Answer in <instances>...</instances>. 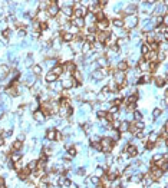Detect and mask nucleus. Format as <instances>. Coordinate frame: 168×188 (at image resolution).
<instances>
[{
    "label": "nucleus",
    "mask_w": 168,
    "mask_h": 188,
    "mask_svg": "<svg viewBox=\"0 0 168 188\" xmlns=\"http://www.w3.org/2000/svg\"><path fill=\"white\" fill-rule=\"evenodd\" d=\"M122 20H124V25L127 26V29H132V27H135V26L138 25V17H137V15L127 16V17L122 19Z\"/></svg>",
    "instance_id": "obj_1"
},
{
    "label": "nucleus",
    "mask_w": 168,
    "mask_h": 188,
    "mask_svg": "<svg viewBox=\"0 0 168 188\" xmlns=\"http://www.w3.org/2000/svg\"><path fill=\"white\" fill-rule=\"evenodd\" d=\"M112 147H114V141L111 138H103L101 141V151L103 152H111L112 151Z\"/></svg>",
    "instance_id": "obj_2"
},
{
    "label": "nucleus",
    "mask_w": 168,
    "mask_h": 188,
    "mask_svg": "<svg viewBox=\"0 0 168 188\" xmlns=\"http://www.w3.org/2000/svg\"><path fill=\"white\" fill-rule=\"evenodd\" d=\"M47 15L49 16H58L59 15V4H58V2H50L49 7H47Z\"/></svg>",
    "instance_id": "obj_3"
},
{
    "label": "nucleus",
    "mask_w": 168,
    "mask_h": 188,
    "mask_svg": "<svg viewBox=\"0 0 168 188\" xmlns=\"http://www.w3.org/2000/svg\"><path fill=\"white\" fill-rule=\"evenodd\" d=\"M105 76H106V68H101V69H98V71H93V73H92V78L96 79V80L103 79Z\"/></svg>",
    "instance_id": "obj_4"
},
{
    "label": "nucleus",
    "mask_w": 168,
    "mask_h": 188,
    "mask_svg": "<svg viewBox=\"0 0 168 188\" xmlns=\"http://www.w3.org/2000/svg\"><path fill=\"white\" fill-rule=\"evenodd\" d=\"M109 32L106 30V32H99V33L96 34V36H95V39H96V42H99V43H105L106 40H108V37H109Z\"/></svg>",
    "instance_id": "obj_5"
},
{
    "label": "nucleus",
    "mask_w": 168,
    "mask_h": 188,
    "mask_svg": "<svg viewBox=\"0 0 168 188\" xmlns=\"http://www.w3.org/2000/svg\"><path fill=\"white\" fill-rule=\"evenodd\" d=\"M108 25H109V22L106 20V19H103V20H101V22L96 23V26H95V27H96L99 32H106V29H108Z\"/></svg>",
    "instance_id": "obj_6"
},
{
    "label": "nucleus",
    "mask_w": 168,
    "mask_h": 188,
    "mask_svg": "<svg viewBox=\"0 0 168 188\" xmlns=\"http://www.w3.org/2000/svg\"><path fill=\"white\" fill-rule=\"evenodd\" d=\"M114 79H115V82L118 83V85H121L122 82H125V72H116V73H114Z\"/></svg>",
    "instance_id": "obj_7"
},
{
    "label": "nucleus",
    "mask_w": 168,
    "mask_h": 188,
    "mask_svg": "<svg viewBox=\"0 0 168 188\" xmlns=\"http://www.w3.org/2000/svg\"><path fill=\"white\" fill-rule=\"evenodd\" d=\"M127 154L129 155V157H137L138 155V149L135 145H129V147H127Z\"/></svg>",
    "instance_id": "obj_8"
},
{
    "label": "nucleus",
    "mask_w": 168,
    "mask_h": 188,
    "mask_svg": "<svg viewBox=\"0 0 168 188\" xmlns=\"http://www.w3.org/2000/svg\"><path fill=\"white\" fill-rule=\"evenodd\" d=\"M72 23H73V26H75V27H83V26H85V19L83 17H79V19H73V22H72Z\"/></svg>",
    "instance_id": "obj_9"
},
{
    "label": "nucleus",
    "mask_w": 168,
    "mask_h": 188,
    "mask_svg": "<svg viewBox=\"0 0 168 188\" xmlns=\"http://www.w3.org/2000/svg\"><path fill=\"white\" fill-rule=\"evenodd\" d=\"M82 53L83 55H88V53H92V45L88 43V42H85L83 46H82Z\"/></svg>",
    "instance_id": "obj_10"
},
{
    "label": "nucleus",
    "mask_w": 168,
    "mask_h": 188,
    "mask_svg": "<svg viewBox=\"0 0 168 188\" xmlns=\"http://www.w3.org/2000/svg\"><path fill=\"white\" fill-rule=\"evenodd\" d=\"M37 20H39V23H46L47 13L46 12H39V13H37Z\"/></svg>",
    "instance_id": "obj_11"
},
{
    "label": "nucleus",
    "mask_w": 168,
    "mask_h": 188,
    "mask_svg": "<svg viewBox=\"0 0 168 188\" xmlns=\"http://www.w3.org/2000/svg\"><path fill=\"white\" fill-rule=\"evenodd\" d=\"M135 12H137V4H131V6L127 7V10H125V15L132 16V15H135Z\"/></svg>",
    "instance_id": "obj_12"
},
{
    "label": "nucleus",
    "mask_w": 168,
    "mask_h": 188,
    "mask_svg": "<svg viewBox=\"0 0 168 188\" xmlns=\"http://www.w3.org/2000/svg\"><path fill=\"white\" fill-rule=\"evenodd\" d=\"M139 69L142 72H148L149 71V63H148V62H145L144 59H141V60H139Z\"/></svg>",
    "instance_id": "obj_13"
},
{
    "label": "nucleus",
    "mask_w": 168,
    "mask_h": 188,
    "mask_svg": "<svg viewBox=\"0 0 168 188\" xmlns=\"http://www.w3.org/2000/svg\"><path fill=\"white\" fill-rule=\"evenodd\" d=\"M85 16V10L83 9H76V10H73V16L72 17H75V19H79V17H83Z\"/></svg>",
    "instance_id": "obj_14"
},
{
    "label": "nucleus",
    "mask_w": 168,
    "mask_h": 188,
    "mask_svg": "<svg viewBox=\"0 0 168 188\" xmlns=\"http://www.w3.org/2000/svg\"><path fill=\"white\" fill-rule=\"evenodd\" d=\"M116 39H118V37H116L115 34H109L108 40H106V43H108L109 46H116Z\"/></svg>",
    "instance_id": "obj_15"
},
{
    "label": "nucleus",
    "mask_w": 168,
    "mask_h": 188,
    "mask_svg": "<svg viewBox=\"0 0 168 188\" xmlns=\"http://www.w3.org/2000/svg\"><path fill=\"white\" fill-rule=\"evenodd\" d=\"M56 134H58V132H56L55 129H49L46 132V138L49 139V141H55V139H56Z\"/></svg>",
    "instance_id": "obj_16"
},
{
    "label": "nucleus",
    "mask_w": 168,
    "mask_h": 188,
    "mask_svg": "<svg viewBox=\"0 0 168 188\" xmlns=\"http://www.w3.org/2000/svg\"><path fill=\"white\" fill-rule=\"evenodd\" d=\"M33 118H34L36 121H45V114H43L42 111H34Z\"/></svg>",
    "instance_id": "obj_17"
},
{
    "label": "nucleus",
    "mask_w": 168,
    "mask_h": 188,
    "mask_svg": "<svg viewBox=\"0 0 168 188\" xmlns=\"http://www.w3.org/2000/svg\"><path fill=\"white\" fill-rule=\"evenodd\" d=\"M50 72H52V73H55L56 76H59V75H60V73H62V72H63V66H60V65H56V66H53V69H52V71H50Z\"/></svg>",
    "instance_id": "obj_18"
},
{
    "label": "nucleus",
    "mask_w": 168,
    "mask_h": 188,
    "mask_svg": "<svg viewBox=\"0 0 168 188\" xmlns=\"http://www.w3.org/2000/svg\"><path fill=\"white\" fill-rule=\"evenodd\" d=\"M9 158H10L12 161H15V162H16V161H20V159H22V154H20L19 151H15V152H13V154L9 157Z\"/></svg>",
    "instance_id": "obj_19"
},
{
    "label": "nucleus",
    "mask_w": 168,
    "mask_h": 188,
    "mask_svg": "<svg viewBox=\"0 0 168 188\" xmlns=\"http://www.w3.org/2000/svg\"><path fill=\"white\" fill-rule=\"evenodd\" d=\"M128 69V62H125V60H121L118 63V71L119 72H125Z\"/></svg>",
    "instance_id": "obj_20"
},
{
    "label": "nucleus",
    "mask_w": 168,
    "mask_h": 188,
    "mask_svg": "<svg viewBox=\"0 0 168 188\" xmlns=\"http://www.w3.org/2000/svg\"><path fill=\"white\" fill-rule=\"evenodd\" d=\"M45 79H46L49 83H52V82H56L58 76H56L55 73H52V72H49V73H46V78H45Z\"/></svg>",
    "instance_id": "obj_21"
},
{
    "label": "nucleus",
    "mask_w": 168,
    "mask_h": 188,
    "mask_svg": "<svg viewBox=\"0 0 168 188\" xmlns=\"http://www.w3.org/2000/svg\"><path fill=\"white\" fill-rule=\"evenodd\" d=\"M112 25L115 26V27H124V20L122 19H114L112 20Z\"/></svg>",
    "instance_id": "obj_22"
},
{
    "label": "nucleus",
    "mask_w": 168,
    "mask_h": 188,
    "mask_svg": "<svg viewBox=\"0 0 168 188\" xmlns=\"http://www.w3.org/2000/svg\"><path fill=\"white\" fill-rule=\"evenodd\" d=\"M154 82H155L157 86H164V85H165V79H164V78H161V76H157L155 79H154Z\"/></svg>",
    "instance_id": "obj_23"
},
{
    "label": "nucleus",
    "mask_w": 168,
    "mask_h": 188,
    "mask_svg": "<svg viewBox=\"0 0 168 188\" xmlns=\"http://www.w3.org/2000/svg\"><path fill=\"white\" fill-rule=\"evenodd\" d=\"M128 127H129V123L128 122H121V127H119V132H128Z\"/></svg>",
    "instance_id": "obj_24"
},
{
    "label": "nucleus",
    "mask_w": 168,
    "mask_h": 188,
    "mask_svg": "<svg viewBox=\"0 0 168 188\" xmlns=\"http://www.w3.org/2000/svg\"><path fill=\"white\" fill-rule=\"evenodd\" d=\"M141 181H142V184L145 185V187H149V185H151V184L154 182L152 179L149 178V177H142V179H141Z\"/></svg>",
    "instance_id": "obj_25"
},
{
    "label": "nucleus",
    "mask_w": 168,
    "mask_h": 188,
    "mask_svg": "<svg viewBox=\"0 0 168 188\" xmlns=\"http://www.w3.org/2000/svg\"><path fill=\"white\" fill-rule=\"evenodd\" d=\"M141 52H142V55H144V56H145L146 53L151 52V49H149V45H148V43H144V45H142V47H141Z\"/></svg>",
    "instance_id": "obj_26"
},
{
    "label": "nucleus",
    "mask_w": 168,
    "mask_h": 188,
    "mask_svg": "<svg viewBox=\"0 0 168 188\" xmlns=\"http://www.w3.org/2000/svg\"><path fill=\"white\" fill-rule=\"evenodd\" d=\"M141 179H142V175H141V174H137V175H131V181L132 182H139Z\"/></svg>",
    "instance_id": "obj_27"
},
{
    "label": "nucleus",
    "mask_w": 168,
    "mask_h": 188,
    "mask_svg": "<svg viewBox=\"0 0 168 188\" xmlns=\"http://www.w3.org/2000/svg\"><path fill=\"white\" fill-rule=\"evenodd\" d=\"M23 147V142H20V141H16L15 144H13V151H19V149Z\"/></svg>",
    "instance_id": "obj_28"
},
{
    "label": "nucleus",
    "mask_w": 168,
    "mask_h": 188,
    "mask_svg": "<svg viewBox=\"0 0 168 188\" xmlns=\"http://www.w3.org/2000/svg\"><path fill=\"white\" fill-rule=\"evenodd\" d=\"M106 62H108V60H106V58H103V56H102V58L98 59V63H96V65L98 66H102V68H103V66H106Z\"/></svg>",
    "instance_id": "obj_29"
},
{
    "label": "nucleus",
    "mask_w": 168,
    "mask_h": 188,
    "mask_svg": "<svg viewBox=\"0 0 168 188\" xmlns=\"http://www.w3.org/2000/svg\"><path fill=\"white\" fill-rule=\"evenodd\" d=\"M134 123H135V128H137V131L144 129V128H145V123L141 122V121H137V122H134Z\"/></svg>",
    "instance_id": "obj_30"
},
{
    "label": "nucleus",
    "mask_w": 168,
    "mask_h": 188,
    "mask_svg": "<svg viewBox=\"0 0 168 188\" xmlns=\"http://www.w3.org/2000/svg\"><path fill=\"white\" fill-rule=\"evenodd\" d=\"M49 4H50V2H40V3H39V9H40V12L45 10L46 7H49Z\"/></svg>",
    "instance_id": "obj_31"
},
{
    "label": "nucleus",
    "mask_w": 168,
    "mask_h": 188,
    "mask_svg": "<svg viewBox=\"0 0 168 188\" xmlns=\"http://www.w3.org/2000/svg\"><path fill=\"white\" fill-rule=\"evenodd\" d=\"M49 89H55V90H59L60 89V85H59V83H56V82H52V83H50V85H49Z\"/></svg>",
    "instance_id": "obj_32"
},
{
    "label": "nucleus",
    "mask_w": 168,
    "mask_h": 188,
    "mask_svg": "<svg viewBox=\"0 0 168 188\" xmlns=\"http://www.w3.org/2000/svg\"><path fill=\"white\" fill-rule=\"evenodd\" d=\"M36 164H37V161H30V162L27 164V168L30 171H34L36 170Z\"/></svg>",
    "instance_id": "obj_33"
},
{
    "label": "nucleus",
    "mask_w": 168,
    "mask_h": 188,
    "mask_svg": "<svg viewBox=\"0 0 168 188\" xmlns=\"http://www.w3.org/2000/svg\"><path fill=\"white\" fill-rule=\"evenodd\" d=\"M32 72H33V73H36V75H39L42 72V66L40 65H34L33 69H32Z\"/></svg>",
    "instance_id": "obj_34"
},
{
    "label": "nucleus",
    "mask_w": 168,
    "mask_h": 188,
    "mask_svg": "<svg viewBox=\"0 0 168 188\" xmlns=\"http://www.w3.org/2000/svg\"><path fill=\"white\" fill-rule=\"evenodd\" d=\"M119 127H121V122H119L118 119H114V121H112L111 128H115V129H119Z\"/></svg>",
    "instance_id": "obj_35"
},
{
    "label": "nucleus",
    "mask_w": 168,
    "mask_h": 188,
    "mask_svg": "<svg viewBox=\"0 0 168 188\" xmlns=\"http://www.w3.org/2000/svg\"><path fill=\"white\" fill-rule=\"evenodd\" d=\"M95 40H96V39H95L93 34H88V36H86V42H88V43L93 45V43H95Z\"/></svg>",
    "instance_id": "obj_36"
},
{
    "label": "nucleus",
    "mask_w": 168,
    "mask_h": 188,
    "mask_svg": "<svg viewBox=\"0 0 168 188\" xmlns=\"http://www.w3.org/2000/svg\"><path fill=\"white\" fill-rule=\"evenodd\" d=\"M157 139H158V134L157 132H152L151 135H149V142H154V144H155Z\"/></svg>",
    "instance_id": "obj_37"
},
{
    "label": "nucleus",
    "mask_w": 168,
    "mask_h": 188,
    "mask_svg": "<svg viewBox=\"0 0 168 188\" xmlns=\"http://www.w3.org/2000/svg\"><path fill=\"white\" fill-rule=\"evenodd\" d=\"M90 182H92V184H95V185H98L101 182V179H99V177H90Z\"/></svg>",
    "instance_id": "obj_38"
},
{
    "label": "nucleus",
    "mask_w": 168,
    "mask_h": 188,
    "mask_svg": "<svg viewBox=\"0 0 168 188\" xmlns=\"http://www.w3.org/2000/svg\"><path fill=\"white\" fill-rule=\"evenodd\" d=\"M109 90H111V89H109V86H103L102 89H101V95H103V96H105V95H108V93H109Z\"/></svg>",
    "instance_id": "obj_39"
},
{
    "label": "nucleus",
    "mask_w": 168,
    "mask_h": 188,
    "mask_svg": "<svg viewBox=\"0 0 168 188\" xmlns=\"http://www.w3.org/2000/svg\"><path fill=\"white\" fill-rule=\"evenodd\" d=\"M135 108H137V105H135V103H129V105L127 106V111L128 112H134Z\"/></svg>",
    "instance_id": "obj_40"
},
{
    "label": "nucleus",
    "mask_w": 168,
    "mask_h": 188,
    "mask_svg": "<svg viewBox=\"0 0 168 188\" xmlns=\"http://www.w3.org/2000/svg\"><path fill=\"white\" fill-rule=\"evenodd\" d=\"M134 118H137L135 121H139V119H142V115H141V112H138V111H134Z\"/></svg>",
    "instance_id": "obj_41"
},
{
    "label": "nucleus",
    "mask_w": 168,
    "mask_h": 188,
    "mask_svg": "<svg viewBox=\"0 0 168 188\" xmlns=\"http://www.w3.org/2000/svg\"><path fill=\"white\" fill-rule=\"evenodd\" d=\"M105 119H106V121H109V122H112V121L115 119V118L112 116V114H111V112H106V116H105Z\"/></svg>",
    "instance_id": "obj_42"
},
{
    "label": "nucleus",
    "mask_w": 168,
    "mask_h": 188,
    "mask_svg": "<svg viewBox=\"0 0 168 188\" xmlns=\"http://www.w3.org/2000/svg\"><path fill=\"white\" fill-rule=\"evenodd\" d=\"M10 135H12V131H4V132H2V135H0V136H2V138H7V136H10Z\"/></svg>",
    "instance_id": "obj_43"
},
{
    "label": "nucleus",
    "mask_w": 168,
    "mask_h": 188,
    "mask_svg": "<svg viewBox=\"0 0 168 188\" xmlns=\"http://www.w3.org/2000/svg\"><path fill=\"white\" fill-rule=\"evenodd\" d=\"M121 102H122V99H121V98L115 99V101L112 102V106H119V105H121Z\"/></svg>",
    "instance_id": "obj_44"
},
{
    "label": "nucleus",
    "mask_w": 168,
    "mask_h": 188,
    "mask_svg": "<svg viewBox=\"0 0 168 188\" xmlns=\"http://www.w3.org/2000/svg\"><path fill=\"white\" fill-rule=\"evenodd\" d=\"M10 34H12V32H10V30H7V29H4V30H3V37H4V39L10 37Z\"/></svg>",
    "instance_id": "obj_45"
},
{
    "label": "nucleus",
    "mask_w": 168,
    "mask_h": 188,
    "mask_svg": "<svg viewBox=\"0 0 168 188\" xmlns=\"http://www.w3.org/2000/svg\"><path fill=\"white\" fill-rule=\"evenodd\" d=\"M152 115H154V118H158L159 115H161V109H154V112H152Z\"/></svg>",
    "instance_id": "obj_46"
},
{
    "label": "nucleus",
    "mask_w": 168,
    "mask_h": 188,
    "mask_svg": "<svg viewBox=\"0 0 168 188\" xmlns=\"http://www.w3.org/2000/svg\"><path fill=\"white\" fill-rule=\"evenodd\" d=\"M17 34H19V37H25V36H26V32H25V29H19Z\"/></svg>",
    "instance_id": "obj_47"
},
{
    "label": "nucleus",
    "mask_w": 168,
    "mask_h": 188,
    "mask_svg": "<svg viewBox=\"0 0 168 188\" xmlns=\"http://www.w3.org/2000/svg\"><path fill=\"white\" fill-rule=\"evenodd\" d=\"M154 147H155V144H154V142H149V141H148V144L145 145V149H152Z\"/></svg>",
    "instance_id": "obj_48"
},
{
    "label": "nucleus",
    "mask_w": 168,
    "mask_h": 188,
    "mask_svg": "<svg viewBox=\"0 0 168 188\" xmlns=\"http://www.w3.org/2000/svg\"><path fill=\"white\" fill-rule=\"evenodd\" d=\"M69 155H71V157H75V155H76V148H69Z\"/></svg>",
    "instance_id": "obj_49"
},
{
    "label": "nucleus",
    "mask_w": 168,
    "mask_h": 188,
    "mask_svg": "<svg viewBox=\"0 0 168 188\" xmlns=\"http://www.w3.org/2000/svg\"><path fill=\"white\" fill-rule=\"evenodd\" d=\"M105 116H106V112L105 111H99V112H98V118H102V119H103Z\"/></svg>",
    "instance_id": "obj_50"
},
{
    "label": "nucleus",
    "mask_w": 168,
    "mask_h": 188,
    "mask_svg": "<svg viewBox=\"0 0 168 188\" xmlns=\"http://www.w3.org/2000/svg\"><path fill=\"white\" fill-rule=\"evenodd\" d=\"M32 63H33V59H32V56H29V58L26 59V66H30Z\"/></svg>",
    "instance_id": "obj_51"
},
{
    "label": "nucleus",
    "mask_w": 168,
    "mask_h": 188,
    "mask_svg": "<svg viewBox=\"0 0 168 188\" xmlns=\"http://www.w3.org/2000/svg\"><path fill=\"white\" fill-rule=\"evenodd\" d=\"M39 188H47V181L42 179V182H40V185H39Z\"/></svg>",
    "instance_id": "obj_52"
},
{
    "label": "nucleus",
    "mask_w": 168,
    "mask_h": 188,
    "mask_svg": "<svg viewBox=\"0 0 168 188\" xmlns=\"http://www.w3.org/2000/svg\"><path fill=\"white\" fill-rule=\"evenodd\" d=\"M102 177L103 175V170H101V168H98V170H96V175H95V177Z\"/></svg>",
    "instance_id": "obj_53"
},
{
    "label": "nucleus",
    "mask_w": 168,
    "mask_h": 188,
    "mask_svg": "<svg viewBox=\"0 0 168 188\" xmlns=\"http://www.w3.org/2000/svg\"><path fill=\"white\" fill-rule=\"evenodd\" d=\"M135 135H137V138H144V135H145V134H144V132H141V131H138V132L135 134Z\"/></svg>",
    "instance_id": "obj_54"
},
{
    "label": "nucleus",
    "mask_w": 168,
    "mask_h": 188,
    "mask_svg": "<svg viewBox=\"0 0 168 188\" xmlns=\"http://www.w3.org/2000/svg\"><path fill=\"white\" fill-rule=\"evenodd\" d=\"M162 158V155L161 154H157V155H154V161H159Z\"/></svg>",
    "instance_id": "obj_55"
},
{
    "label": "nucleus",
    "mask_w": 168,
    "mask_h": 188,
    "mask_svg": "<svg viewBox=\"0 0 168 188\" xmlns=\"http://www.w3.org/2000/svg\"><path fill=\"white\" fill-rule=\"evenodd\" d=\"M17 141H20V142L25 141V134H20V135H19V139H17Z\"/></svg>",
    "instance_id": "obj_56"
},
{
    "label": "nucleus",
    "mask_w": 168,
    "mask_h": 188,
    "mask_svg": "<svg viewBox=\"0 0 168 188\" xmlns=\"http://www.w3.org/2000/svg\"><path fill=\"white\" fill-rule=\"evenodd\" d=\"M116 112H118V108H116V106H112V108H111V114H116Z\"/></svg>",
    "instance_id": "obj_57"
},
{
    "label": "nucleus",
    "mask_w": 168,
    "mask_h": 188,
    "mask_svg": "<svg viewBox=\"0 0 168 188\" xmlns=\"http://www.w3.org/2000/svg\"><path fill=\"white\" fill-rule=\"evenodd\" d=\"M4 144V141H3V138H2V136H0V147H2V145Z\"/></svg>",
    "instance_id": "obj_58"
},
{
    "label": "nucleus",
    "mask_w": 168,
    "mask_h": 188,
    "mask_svg": "<svg viewBox=\"0 0 168 188\" xmlns=\"http://www.w3.org/2000/svg\"><path fill=\"white\" fill-rule=\"evenodd\" d=\"M33 188H34V187H33Z\"/></svg>",
    "instance_id": "obj_59"
}]
</instances>
